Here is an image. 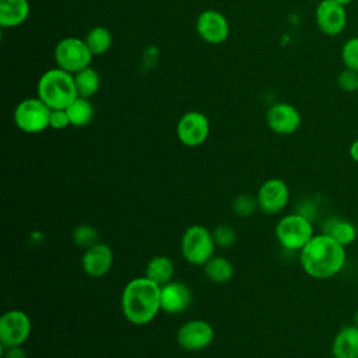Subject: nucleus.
<instances>
[{"label": "nucleus", "mask_w": 358, "mask_h": 358, "mask_svg": "<svg viewBox=\"0 0 358 358\" xmlns=\"http://www.w3.org/2000/svg\"><path fill=\"white\" fill-rule=\"evenodd\" d=\"M345 262V246L323 232L315 234L299 252L302 270L315 280L336 277L344 268Z\"/></svg>", "instance_id": "1"}, {"label": "nucleus", "mask_w": 358, "mask_h": 358, "mask_svg": "<svg viewBox=\"0 0 358 358\" xmlns=\"http://www.w3.org/2000/svg\"><path fill=\"white\" fill-rule=\"evenodd\" d=\"M122 310L131 324H148L161 310V285L145 275L130 280L122 292Z\"/></svg>", "instance_id": "2"}, {"label": "nucleus", "mask_w": 358, "mask_h": 358, "mask_svg": "<svg viewBox=\"0 0 358 358\" xmlns=\"http://www.w3.org/2000/svg\"><path fill=\"white\" fill-rule=\"evenodd\" d=\"M36 94L50 109H66L78 96L74 74L59 67L46 70L38 80Z\"/></svg>", "instance_id": "3"}, {"label": "nucleus", "mask_w": 358, "mask_h": 358, "mask_svg": "<svg viewBox=\"0 0 358 358\" xmlns=\"http://www.w3.org/2000/svg\"><path fill=\"white\" fill-rule=\"evenodd\" d=\"M274 234L278 243L291 252H301L315 235L310 218L301 213L287 214L280 218Z\"/></svg>", "instance_id": "4"}, {"label": "nucleus", "mask_w": 358, "mask_h": 358, "mask_svg": "<svg viewBox=\"0 0 358 358\" xmlns=\"http://www.w3.org/2000/svg\"><path fill=\"white\" fill-rule=\"evenodd\" d=\"M215 246L213 232L203 225L186 228L180 241L182 255L193 266H204L214 256Z\"/></svg>", "instance_id": "5"}, {"label": "nucleus", "mask_w": 358, "mask_h": 358, "mask_svg": "<svg viewBox=\"0 0 358 358\" xmlns=\"http://www.w3.org/2000/svg\"><path fill=\"white\" fill-rule=\"evenodd\" d=\"M94 55L88 49L84 39L76 36H67L57 42L55 48V62L59 69L71 74L90 67Z\"/></svg>", "instance_id": "6"}, {"label": "nucleus", "mask_w": 358, "mask_h": 358, "mask_svg": "<svg viewBox=\"0 0 358 358\" xmlns=\"http://www.w3.org/2000/svg\"><path fill=\"white\" fill-rule=\"evenodd\" d=\"M50 108L38 96L22 99L14 109L15 126L28 134H36L49 127Z\"/></svg>", "instance_id": "7"}, {"label": "nucleus", "mask_w": 358, "mask_h": 358, "mask_svg": "<svg viewBox=\"0 0 358 358\" xmlns=\"http://www.w3.org/2000/svg\"><path fill=\"white\" fill-rule=\"evenodd\" d=\"M32 323L29 316L20 309H10L0 317L1 348L20 347L31 334Z\"/></svg>", "instance_id": "8"}, {"label": "nucleus", "mask_w": 358, "mask_h": 358, "mask_svg": "<svg viewBox=\"0 0 358 358\" xmlns=\"http://www.w3.org/2000/svg\"><path fill=\"white\" fill-rule=\"evenodd\" d=\"M210 134V122L203 112L189 110L183 113L176 124V136L186 147L201 145Z\"/></svg>", "instance_id": "9"}, {"label": "nucleus", "mask_w": 358, "mask_h": 358, "mask_svg": "<svg viewBox=\"0 0 358 358\" xmlns=\"http://www.w3.org/2000/svg\"><path fill=\"white\" fill-rule=\"evenodd\" d=\"M176 341L186 351H201L214 341V329L203 319H192L179 327Z\"/></svg>", "instance_id": "10"}, {"label": "nucleus", "mask_w": 358, "mask_h": 358, "mask_svg": "<svg viewBox=\"0 0 358 358\" xmlns=\"http://www.w3.org/2000/svg\"><path fill=\"white\" fill-rule=\"evenodd\" d=\"M256 197L259 210H262L264 214L274 215L287 207L289 201V187L282 179H267L259 187Z\"/></svg>", "instance_id": "11"}, {"label": "nucleus", "mask_w": 358, "mask_h": 358, "mask_svg": "<svg viewBox=\"0 0 358 358\" xmlns=\"http://www.w3.org/2000/svg\"><path fill=\"white\" fill-rule=\"evenodd\" d=\"M197 35L210 45L224 43L229 36V24L227 17L217 10H204L196 20Z\"/></svg>", "instance_id": "12"}, {"label": "nucleus", "mask_w": 358, "mask_h": 358, "mask_svg": "<svg viewBox=\"0 0 358 358\" xmlns=\"http://www.w3.org/2000/svg\"><path fill=\"white\" fill-rule=\"evenodd\" d=\"M301 122L302 117L299 110L287 102L274 103L266 112V123L268 129L281 136L295 133L299 129Z\"/></svg>", "instance_id": "13"}, {"label": "nucleus", "mask_w": 358, "mask_h": 358, "mask_svg": "<svg viewBox=\"0 0 358 358\" xmlns=\"http://www.w3.org/2000/svg\"><path fill=\"white\" fill-rule=\"evenodd\" d=\"M315 20L324 35L337 36L347 25V13L344 6L334 0H322L316 7Z\"/></svg>", "instance_id": "14"}, {"label": "nucleus", "mask_w": 358, "mask_h": 358, "mask_svg": "<svg viewBox=\"0 0 358 358\" xmlns=\"http://www.w3.org/2000/svg\"><path fill=\"white\" fill-rule=\"evenodd\" d=\"M112 263L113 252L109 245L101 241L85 249L81 257V266L84 273L92 278L103 277L112 268Z\"/></svg>", "instance_id": "15"}, {"label": "nucleus", "mask_w": 358, "mask_h": 358, "mask_svg": "<svg viewBox=\"0 0 358 358\" xmlns=\"http://www.w3.org/2000/svg\"><path fill=\"white\" fill-rule=\"evenodd\" d=\"M192 302L190 288L180 281H169L161 285V310L169 315H179Z\"/></svg>", "instance_id": "16"}, {"label": "nucleus", "mask_w": 358, "mask_h": 358, "mask_svg": "<svg viewBox=\"0 0 358 358\" xmlns=\"http://www.w3.org/2000/svg\"><path fill=\"white\" fill-rule=\"evenodd\" d=\"M330 352L333 358H358V327L354 323L343 326L336 333Z\"/></svg>", "instance_id": "17"}, {"label": "nucleus", "mask_w": 358, "mask_h": 358, "mask_svg": "<svg viewBox=\"0 0 358 358\" xmlns=\"http://www.w3.org/2000/svg\"><path fill=\"white\" fill-rule=\"evenodd\" d=\"M322 232L341 243L343 246H350L351 243L355 242L358 236V229L352 221L338 217V215H331L326 218L322 224Z\"/></svg>", "instance_id": "18"}, {"label": "nucleus", "mask_w": 358, "mask_h": 358, "mask_svg": "<svg viewBox=\"0 0 358 358\" xmlns=\"http://www.w3.org/2000/svg\"><path fill=\"white\" fill-rule=\"evenodd\" d=\"M29 15L28 0H0V27L15 28L22 25Z\"/></svg>", "instance_id": "19"}, {"label": "nucleus", "mask_w": 358, "mask_h": 358, "mask_svg": "<svg viewBox=\"0 0 358 358\" xmlns=\"http://www.w3.org/2000/svg\"><path fill=\"white\" fill-rule=\"evenodd\" d=\"M175 274V264L168 256H154L148 260L145 266V277L157 282L158 285H165L172 281Z\"/></svg>", "instance_id": "20"}, {"label": "nucleus", "mask_w": 358, "mask_h": 358, "mask_svg": "<svg viewBox=\"0 0 358 358\" xmlns=\"http://www.w3.org/2000/svg\"><path fill=\"white\" fill-rule=\"evenodd\" d=\"M203 268L206 277L215 284H225L234 277V264L224 256H213Z\"/></svg>", "instance_id": "21"}, {"label": "nucleus", "mask_w": 358, "mask_h": 358, "mask_svg": "<svg viewBox=\"0 0 358 358\" xmlns=\"http://www.w3.org/2000/svg\"><path fill=\"white\" fill-rule=\"evenodd\" d=\"M74 83L78 96L90 99L98 92L101 87V77L99 73L90 66L74 74Z\"/></svg>", "instance_id": "22"}, {"label": "nucleus", "mask_w": 358, "mask_h": 358, "mask_svg": "<svg viewBox=\"0 0 358 358\" xmlns=\"http://www.w3.org/2000/svg\"><path fill=\"white\" fill-rule=\"evenodd\" d=\"M67 115L70 119V124L76 127H84L91 123L94 117V105L88 98L77 96L67 108Z\"/></svg>", "instance_id": "23"}, {"label": "nucleus", "mask_w": 358, "mask_h": 358, "mask_svg": "<svg viewBox=\"0 0 358 358\" xmlns=\"http://www.w3.org/2000/svg\"><path fill=\"white\" fill-rule=\"evenodd\" d=\"M84 41L94 56H101L112 48L113 38H112V32L108 28L96 25L87 32Z\"/></svg>", "instance_id": "24"}, {"label": "nucleus", "mask_w": 358, "mask_h": 358, "mask_svg": "<svg viewBox=\"0 0 358 358\" xmlns=\"http://www.w3.org/2000/svg\"><path fill=\"white\" fill-rule=\"evenodd\" d=\"M73 241L77 246L88 249L90 246L99 242V232L90 224H81L73 231Z\"/></svg>", "instance_id": "25"}, {"label": "nucleus", "mask_w": 358, "mask_h": 358, "mask_svg": "<svg viewBox=\"0 0 358 358\" xmlns=\"http://www.w3.org/2000/svg\"><path fill=\"white\" fill-rule=\"evenodd\" d=\"M257 208H259L257 197H255L252 194H245V193L239 194L232 201V210L241 218L253 215Z\"/></svg>", "instance_id": "26"}, {"label": "nucleus", "mask_w": 358, "mask_h": 358, "mask_svg": "<svg viewBox=\"0 0 358 358\" xmlns=\"http://www.w3.org/2000/svg\"><path fill=\"white\" fill-rule=\"evenodd\" d=\"M341 60L345 69L358 73V36L350 38L344 42L341 48Z\"/></svg>", "instance_id": "27"}, {"label": "nucleus", "mask_w": 358, "mask_h": 358, "mask_svg": "<svg viewBox=\"0 0 358 358\" xmlns=\"http://www.w3.org/2000/svg\"><path fill=\"white\" fill-rule=\"evenodd\" d=\"M214 242L220 248H229L236 242V232L228 224H221L213 229Z\"/></svg>", "instance_id": "28"}, {"label": "nucleus", "mask_w": 358, "mask_h": 358, "mask_svg": "<svg viewBox=\"0 0 358 358\" xmlns=\"http://www.w3.org/2000/svg\"><path fill=\"white\" fill-rule=\"evenodd\" d=\"M338 87L345 92H357L358 91V73L350 69L343 70L337 77Z\"/></svg>", "instance_id": "29"}, {"label": "nucleus", "mask_w": 358, "mask_h": 358, "mask_svg": "<svg viewBox=\"0 0 358 358\" xmlns=\"http://www.w3.org/2000/svg\"><path fill=\"white\" fill-rule=\"evenodd\" d=\"M70 124V119L66 109H52L49 116V127L55 130H63Z\"/></svg>", "instance_id": "30"}, {"label": "nucleus", "mask_w": 358, "mask_h": 358, "mask_svg": "<svg viewBox=\"0 0 358 358\" xmlns=\"http://www.w3.org/2000/svg\"><path fill=\"white\" fill-rule=\"evenodd\" d=\"M3 350H4L3 358H27V354L21 348V345L20 347H7Z\"/></svg>", "instance_id": "31"}, {"label": "nucleus", "mask_w": 358, "mask_h": 358, "mask_svg": "<svg viewBox=\"0 0 358 358\" xmlns=\"http://www.w3.org/2000/svg\"><path fill=\"white\" fill-rule=\"evenodd\" d=\"M348 155H350V158H351L354 162L358 164V138L351 143V145H350V148H348Z\"/></svg>", "instance_id": "32"}, {"label": "nucleus", "mask_w": 358, "mask_h": 358, "mask_svg": "<svg viewBox=\"0 0 358 358\" xmlns=\"http://www.w3.org/2000/svg\"><path fill=\"white\" fill-rule=\"evenodd\" d=\"M334 1H336V3H338V4H341V6H344V7H345V6H347V4H350V3H351V1H352V0H334Z\"/></svg>", "instance_id": "33"}, {"label": "nucleus", "mask_w": 358, "mask_h": 358, "mask_svg": "<svg viewBox=\"0 0 358 358\" xmlns=\"http://www.w3.org/2000/svg\"><path fill=\"white\" fill-rule=\"evenodd\" d=\"M354 324L358 327V309H357L355 313H354Z\"/></svg>", "instance_id": "34"}, {"label": "nucleus", "mask_w": 358, "mask_h": 358, "mask_svg": "<svg viewBox=\"0 0 358 358\" xmlns=\"http://www.w3.org/2000/svg\"><path fill=\"white\" fill-rule=\"evenodd\" d=\"M357 92H358V91H357Z\"/></svg>", "instance_id": "35"}]
</instances>
